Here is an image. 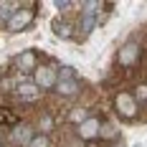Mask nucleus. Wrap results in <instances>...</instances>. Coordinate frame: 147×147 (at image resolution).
I'll use <instances>...</instances> for the list:
<instances>
[{"label": "nucleus", "instance_id": "1", "mask_svg": "<svg viewBox=\"0 0 147 147\" xmlns=\"http://www.w3.org/2000/svg\"><path fill=\"white\" fill-rule=\"evenodd\" d=\"M114 109L124 122H132L140 117V102L132 96V91H119L114 96Z\"/></svg>", "mask_w": 147, "mask_h": 147}, {"label": "nucleus", "instance_id": "17", "mask_svg": "<svg viewBox=\"0 0 147 147\" xmlns=\"http://www.w3.org/2000/svg\"><path fill=\"white\" fill-rule=\"evenodd\" d=\"M132 96H134L140 104H145V102H147V84H145V81H140V84L132 89Z\"/></svg>", "mask_w": 147, "mask_h": 147}, {"label": "nucleus", "instance_id": "4", "mask_svg": "<svg viewBox=\"0 0 147 147\" xmlns=\"http://www.w3.org/2000/svg\"><path fill=\"white\" fill-rule=\"evenodd\" d=\"M36 134H38L36 132V124H30V122H18L15 127H10V132H8V142L13 147H28Z\"/></svg>", "mask_w": 147, "mask_h": 147}, {"label": "nucleus", "instance_id": "19", "mask_svg": "<svg viewBox=\"0 0 147 147\" xmlns=\"http://www.w3.org/2000/svg\"><path fill=\"white\" fill-rule=\"evenodd\" d=\"M59 147H86V142L79 140V137H66V140H61Z\"/></svg>", "mask_w": 147, "mask_h": 147}, {"label": "nucleus", "instance_id": "20", "mask_svg": "<svg viewBox=\"0 0 147 147\" xmlns=\"http://www.w3.org/2000/svg\"><path fill=\"white\" fill-rule=\"evenodd\" d=\"M114 147H124V145H122V142H117V145H114Z\"/></svg>", "mask_w": 147, "mask_h": 147}, {"label": "nucleus", "instance_id": "18", "mask_svg": "<svg viewBox=\"0 0 147 147\" xmlns=\"http://www.w3.org/2000/svg\"><path fill=\"white\" fill-rule=\"evenodd\" d=\"M28 147H51V140H48V134H36Z\"/></svg>", "mask_w": 147, "mask_h": 147}, {"label": "nucleus", "instance_id": "21", "mask_svg": "<svg viewBox=\"0 0 147 147\" xmlns=\"http://www.w3.org/2000/svg\"><path fill=\"white\" fill-rule=\"evenodd\" d=\"M0 140H3V132H0Z\"/></svg>", "mask_w": 147, "mask_h": 147}, {"label": "nucleus", "instance_id": "8", "mask_svg": "<svg viewBox=\"0 0 147 147\" xmlns=\"http://www.w3.org/2000/svg\"><path fill=\"white\" fill-rule=\"evenodd\" d=\"M51 30L61 41H71L76 36V23H71V18H56V20H51Z\"/></svg>", "mask_w": 147, "mask_h": 147}, {"label": "nucleus", "instance_id": "6", "mask_svg": "<svg viewBox=\"0 0 147 147\" xmlns=\"http://www.w3.org/2000/svg\"><path fill=\"white\" fill-rule=\"evenodd\" d=\"M102 122H104V119L94 117V114H89V119H84V122L76 127V137H79V140H84V142L99 140V132H102Z\"/></svg>", "mask_w": 147, "mask_h": 147}, {"label": "nucleus", "instance_id": "16", "mask_svg": "<svg viewBox=\"0 0 147 147\" xmlns=\"http://www.w3.org/2000/svg\"><path fill=\"white\" fill-rule=\"evenodd\" d=\"M74 79H76V71H74L71 66L59 63V81H74Z\"/></svg>", "mask_w": 147, "mask_h": 147}, {"label": "nucleus", "instance_id": "7", "mask_svg": "<svg viewBox=\"0 0 147 147\" xmlns=\"http://www.w3.org/2000/svg\"><path fill=\"white\" fill-rule=\"evenodd\" d=\"M13 94H15L23 104H33V102H38V99H41V89L36 86V81H33V79L18 81V86H15Z\"/></svg>", "mask_w": 147, "mask_h": 147}, {"label": "nucleus", "instance_id": "12", "mask_svg": "<svg viewBox=\"0 0 147 147\" xmlns=\"http://www.w3.org/2000/svg\"><path fill=\"white\" fill-rule=\"evenodd\" d=\"M53 127H56V119H53V114H41L38 117V122H36V132L38 134H48V132H53Z\"/></svg>", "mask_w": 147, "mask_h": 147}, {"label": "nucleus", "instance_id": "13", "mask_svg": "<svg viewBox=\"0 0 147 147\" xmlns=\"http://www.w3.org/2000/svg\"><path fill=\"white\" fill-rule=\"evenodd\" d=\"M84 119H89V109L86 107H71L69 114H66V122H69V124H76V127H79Z\"/></svg>", "mask_w": 147, "mask_h": 147}, {"label": "nucleus", "instance_id": "2", "mask_svg": "<svg viewBox=\"0 0 147 147\" xmlns=\"http://www.w3.org/2000/svg\"><path fill=\"white\" fill-rule=\"evenodd\" d=\"M33 23V5L30 3H20V8L10 15V20L5 23V30L8 33H23Z\"/></svg>", "mask_w": 147, "mask_h": 147}, {"label": "nucleus", "instance_id": "9", "mask_svg": "<svg viewBox=\"0 0 147 147\" xmlns=\"http://www.w3.org/2000/svg\"><path fill=\"white\" fill-rule=\"evenodd\" d=\"M38 66H41V63H38V59H36V51H23V53L15 56V69L20 71V76L36 71Z\"/></svg>", "mask_w": 147, "mask_h": 147}, {"label": "nucleus", "instance_id": "11", "mask_svg": "<svg viewBox=\"0 0 147 147\" xmlns=\"http://www.w3.org/2000/svg\"><path fill=\"white\" fill-rule=\"evenodd\" d=\"M81 89H84V86H81L79 79H74V81H59V84H56V94H61V96L69 99V96H79Z\"/></svg>", "mask_w": 147, "mask_h": 147}, {"label": "nucleus", "instance_id": "5", "mask_svg": "<svg viewBox=\"0 0 147 147\" xmlns=\"http://www.w3.org/2000/svg\"><path fill=\"white\" fill-rule=\"evenodd\" d=\"M140 56H142V46H140L137 38H132V41H127V43L119 48L117 61H119V66H122V69H132V66H137Z\"/></svg>", "mask_w": 147, "mask_h": 147}, {"label": "nucleus", "instance_id": "15", "mask_svg": "<svg viewBox=\"0 0 147 147\" xmlns=\"http://www.w3.org/2000/svg\"><path fill=\"white\" fill-rule=\"evenodd\" d=\"M112 137H119L117 127H114L109 119H104V122H102V132H99V140H112Z\"/></svg>", "mask_w": 147, "mask_h": 147}, {"label": "nucleus", "instance_id": "3", "mask_svg": "<svg viewBox=\"0 0 147 147\" xmlns=\"http://www.w3.org/2000/svg\"><path fill=\"white\" fill-rule=\"evenodd\" d=\"M33 81H36V86L41 89V91L56 89V84H59V66H53V63H41V66L33 71Z\"/></svg>", "mask_w": 147, "mask_h": 147}, {"label": "nucleus", "instance_id": "10", "mask_svg": "<svg viewBox=\"0 0 147 147\" xmlns=\"http://www.w3.org/2000/svg\"><path fill=\"white\" fill-rule=\"evenodd\" d=\"M96 18L99 15H91V13H81L76 18V36H79V41L91 36V30L96 28Z\"/></svg>", "mask_w": 147, "mask_h": 147}, {"label": "nucleus", "instance_id": "14", "mask_svg": "<svg viewBox=\"0 0 147 147\" xmlns=\"http://www.w3.org/2000/svg\"><path fill=\"white\" fill-rule=\"evenodd\" d=\"M15 124H18V114L0 107V127H15Z\"/></svg>", "mask_w": 147, "mask_h": 147}]
</instances>
